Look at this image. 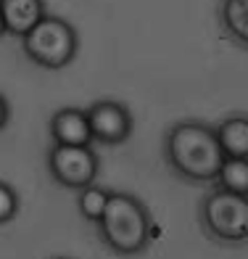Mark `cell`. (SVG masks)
Here are the masks:
<instances>
[{
  "label": "cell",
  "mask_w": 248,
  "mask_h": 259,
  "mask_svg": "<svg viewBox=\"0 0 248 259\" xmlns=\"http://www.w3.org/2000/svg\"><path fill=\"white\" fill-rule=\"evenodd\" d=\"M87 124L92 143L101 146H119L132 135V111L119 101H95L87 109Z\"/></svg>",
  "instance_id": "obj_6"
},
{
  "label": "cell",
  "mask_w": 248,
  "mask_h": 259,
  "mask_svg": "<svg viewBox=\"0 0 248 259\" xmlns=\"http://www.w3.org/2000/svg\"><path fill=\"white\" fill-rule=\"evenodd\" d=\"M219 148L224 156L248 159V119L245 116H227L219 127H214Z\"/></svg>",
  "instance_id": "obj_9"
},
{
  "label": "cell",
  "mask_w": 248,
  "mask_h": 259,
  "mask_svg": "<svg viewBox=\"0 0 248 259\" xmlns=\"http://www.w3.org/2000/svg\"><path fill=\"white\" fill-rule=\"evenodd\" d=\"M8 119H11V106H8L6 96H3V93H0V130H6Z\"/></svg>",
  "instance_id": "obj_14"
},
{
  "label": "cell",
  "mask_w": 248,
  "mask_h": 259,
  "mask_svg": "<svg viewBox=\"0 0 248 259\" xmlns=\"http://www.w3.org/2000/svg\"><path fill=\"white\" fill-rule=\"evenodd\" d=\"M106 201H109V191H106V188H98L95 183H90V185L77 191V206L82 211V217L90 220V222H95L101 217Z\"/></svg>",
  "instance_id": "obj_12"
},
{
  "label": "cell",
  "mask_w": 248,
  "mask_h": 259,
  "mask_svg": "<svg viewBox=\"0 0 248 259\" xmlns=\"http://www.w3.org/2000/svg\"><path fill=\"white\" fill-rule=\"evenodd\" d=\"M0 14H3L6 32L21 37L45 16V3L42 0H0Z\"/></svg>",
  "instance_id": "obj_8"
},
{
  "label": "cell",
  "mask_w": 248,
  "mask_h": 259,
  "mask_svg": "<svg viewBox=\"0 0 248 259\" xmlns=\"http://www.w3.org/2000/svg\"><path fill=\"white\" fill-rule=\"evenodd\" d=\"M19 214V196L8 183L0 180V225H6Z\"/></svg>",
  "instance_id": "obj_13"
},
{
  "label": "cell",
  "mask_w": 248,
  "mask_h": 259,
  "mask_svg": "<svg viewBox=\"0 0 248 259\" xmlns=\"http://www.w3.org/2000/svg\"><path fill=\"white\" fill-rule=\"evenodd\" d=\"M201 228L211 241L238 246L248 238V196L214 188L198 209Z\"/></svg>",
  "instance_id": "obj_3"
},
{
  "label": "cell",
  "mask_w": 248,
  "mask_h": 259,
  "mask_svg": "<svg viewBox=\"0 0 248 259\" xmlns=\"http://www.w3.org/2000/svg\"><path fill=\"white\" fill-rule=\"evenodd\" d=\"M219 21L235 42H248V0H222Z\"/></svg>",
  "instance_id": "obj_10"
},
{
  "label": "cell",
  "mask_w": 248,
  "mask_h": 259,
  "mask_svg": "<svg viewBox=\"0 0 248 259\" xmlns=\"http://www.w3.org/2000/svg\"><path fill=\"white\" fill-rule=\"evenodd\" d=\"M164 156L177 178L193 185L214 183L217 169L224 159L214 127L198 119H182L167 130Z\"/></svg>",
  "instance_id": "obj_1"
},
{
  "label": "cell",
  "mask_w": 248,
  "mask_h": 259,
  "mask_svg": "<svg viewBox=\"0 0 248 259\" xmlns=\"http://www.w3.org/2000/svg\"><path fill=\"white\" fill-rule=\"evenodd\" d=\"M217 188H224V191L232 193H245L248 196V159L243 156H224L217 178H214Z\"/></svg>",
  "instance_id": "obj_11"
},
{
  "label": "cell",
  "mask_w": 248,
  "mask_h": 259,
  "mask_svg": "<svg viewBox=\"0 0 248 259\" xmlns=\"http://www.w3.org/2000/svg\"><path fill=\"white\" fill-rule=\"evenodd\" d=\"M48 169L61 188L79 191L95 183L101 172V159L92 146H53L48 154Z\"/></svg>",
  "instance_id": "obj_5"
},
{
  "label": "cell",
  "mask_w": 248,
  "mask_h": 259,
  "mask_svg": "<svg viewBox=\"0 0 248 259\" xmlns=\"http://www.w3.org/2000/svg\"><path fill=\"white\" fill-rule=\"evenodd\" d=\"M3 34H6V24H3V14H0V40H3Z\"/></svg>",
  "instance_id": "obj_15"
},
{
  "label": "cell",
  "mask_w": 248,
  "mask_h": 259,
  "mask_svg": "<svg viewBox=\"0 0 248 259\" xmlns=\"http://www.w3.org/2000/svg\"><path fill=\"white\" fill-rule=\"evenodd\" d=\"M21 45H24V53L37 66L64 69L66 64L74 61L79 40L74 27L66 19L42 16L27 34H21Z\"/></svg>",
  "instance_id": "obj_4"
},
{
  "label": "cell",
  "mask_w": 248,
  "mask_h": 259,
  "mask_svg": "<svg viewBox=\"0 0 248 259\" xmlns=\"http://www.w3.org/2000/svg\"><path fill=\"white\" fill-rule=\"evenodd\" d=\"M51 138L58 146H92L87 114L82 109H61L51 119Z\"/></svg>",
  "instance_id": "obj_7"
},
{
  "label": "cell",
  "mask_w": 248,
  "mask_h": 259,
  "mask_svg": "<svg viewBox=\"0 0 248 259\" xmlns=\"http://www.w3.org/2000/svg\"><path fill=\"white\" fill-rule=\"evenodd\" d=\"M95 225L101 241L119 256L143 254L151 241L161 235V230L153 225L151 211L137 196L116 191H109V201L95 220Z\"/></svg>",
  "instance_id": "obj_2"
}]
</instances>
